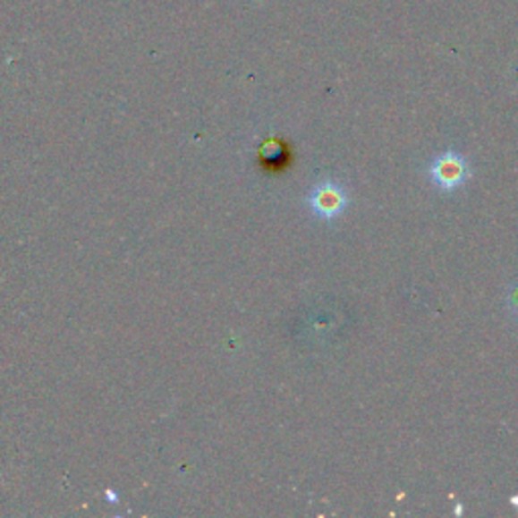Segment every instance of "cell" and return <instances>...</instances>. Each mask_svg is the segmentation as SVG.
<instances>
[{
  "label": "cell",
  "mask_w": 518,
  "mask_h": 518,
  "mask_svg": "<svg viewBox=\"0 0 518 518\" xmlns=\"http://www.w3.org/2000/svg\"><path fill=\"white\" fill-rule=\"evenodd\" d=\"M506 304H508L510 310L518 314V282H514L506 290Z\"/></svg>",
  "instance_id": "cell-4"
},
{
  "label": "cell",
  "mask_w": 518,
  "mask_h": 518,
  "mask_svg": "<svg viewBox=\"0 0 518 518\" xmlns=\"http://www.w3.org/2000/svg\"><path fill=\"white\" fill-rule=\"evenodd\" d=\"M462 510H463V508H462V505H458V506H455V514H458V516H460V514H462Z\"/></svg>",
  "instance_id": "cell-6"
},
{
  "label": "cell",
  "mask_w": 518,
  "mask_h": 518,
  "mask_svg": "<svg viewBox=\"0 0 518 518\" xmlns=\"http://www.w3.org/2000/svg\"><path fill=\"white\" fill-rule=\"evenodd\" d=\"M306 203L318 219L335 221L351 205V197L343 184L332 179H324L314 184V189L308 192Z\"/></svg>",
  "instance_id": "cell-1"
},
{
  "label": "cell",
  "mask_w": 518,
  "mask_h": 518,
  "mask_svg": "<svg viewBox=\"0 0 518 518\" xmlns=\"http://www.w3.org/2000/svg\"><path fill=\"white\" fill-rule=\"evenodd\" d=\"M429 176L437 189H442L444 192H452L470 181L471 168L460 152L446 150L431 162Z\"/></svg>",
  "instance_id": "cell-2"
},
{
  "label": "cell",
  "mask_w": 518,
  "mask_h": 518,
  "mask_svg": "<svg viewBox=\"0 0 518 518\" xmlns=\"http://www.w3.org/2000/svg\"><path fill=\"white\" fill-rule=\"evenodd\" d=\"M261 160L266 162L269 168H282L290 162V150L288 146L280 140H267L261 146Z\"/></svg>",
  "instance_id": "cell-3"
},
{
  "label": "cell",
  "mask_w": 518,
  "mask_h": 518,
  "mask_svg": "<svg viewBox=\"0 0 518 518\" xmlns=\"http://www.w3.org/2000/svg\"><path fill=\"white\" fill-rule=\"evenodd\" d=\"M510 505H513V506L518 510V494H516V497L510 498Z\"/></svg>",
  "instance_id": "cell-5"
}]
</instances>
